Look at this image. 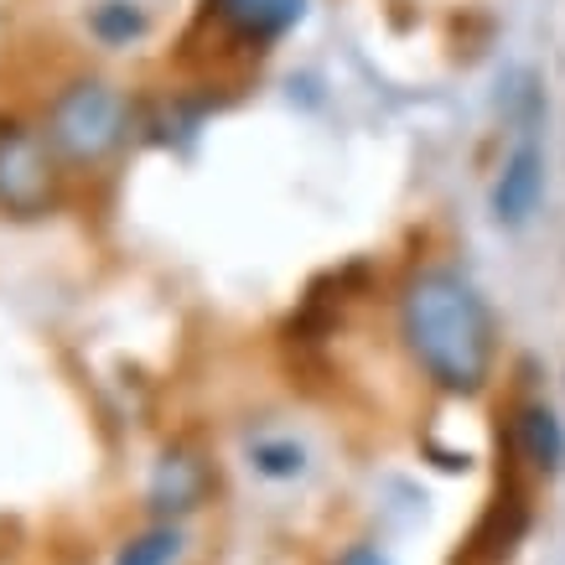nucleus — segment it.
<instances>
[{"label":"nucleus","mask_w":565,"mask_h":565,"mask_svg":"<svg viewBox=\"0 0 565 565\" xmlns=\"http://www.w3.org/2000/svg\"><path fill=\"white\" fill-rule=\"evenodd\" d=\"M399 327L415 363L446 394H478L493 374V311L457 270H426L411 280Z\"/></svg>","instance_id":"f257e3e1"},{"label":"nucleus","mask_w":565,"mask_h":565,"mask_svg":"<svg viewBox=\"0 0 565 565\" xmlns=\"http://www.w3.org/2000/svg\"><path fill=\"white\" fill-rule=\"evenodd\" d=\"M47 136L68 161H104L125 140V99L99 78H84L52 99Z\"/></svg>","instance_id":"f03ea898"},{"label":"nucleus","mask_w":565,"mask_h":565,"mask_svg":"<svg viewBox=\"0 0 565 565\" xmlns=\"http://www.w3.org/2000/svg\"><path fill=\"white\" fill-rule=\"evenodd\" d=\"M52 203V156L47 146L21 130L6 125L0 130V207L17 213V218H36Z\"/></svg>","instance_id":"7ed1b4c3"},{"label":"nucleus","mask_w":565,"mask_h":565,"mask_svg":"<svg viewBox=\"0 0 565 565\" xmlns=\"http://www.w3.org/2000/svg\"><path fill=\"white\" fill-rule=\"evenodd\" d=\"M540 198H545V151L534 140H524V146L509 151V161H503V172L493 182V218L503 228H519V223L534 218Z\"/></svg>","instance_id":"20e7f679"},{"label":"nucleus","mask_w":565,"mask_h":565,"mask_svg":"<svg viewBox=\"0 0 565 565\" xmlns=\"http://www.w3.org/2000/svg\"><path fill=\"white\" fill-rule=\"evenodd\" d=\"M207 11L234 42L265 47V42L286 36L296 21L307 17V0H207Z\"/></svg>","instance_id":"39448f33"},{"label":"nucleus","mask_w":565,"mask_h":565,"mask_svg":"<svg viewBox=\"0 0 565 565\" xmlns=\"http://www.w3.org/2000/svg\"><path fill=\"white\" fill-rule=\"evenodd\" d=\"M146 498H151L156 514H167V519L192 514V509L207 498V467L198 462L192 451H167V457L156 462Z\"/></svg>","instance_id":"423d86ee"},{"label":"nucleus","mask_w":565,"mask_h":565,"mask_svg":"<svg viewBox=\"0 0 565 565\" xmlns=\"http://www.w3.org/2000/svg\"><path fill=\"white\" fill-rule=\"evenodd\" d=\"M514 446L519 457L534 467V472H545V478H555L565 467V426L561 415L550 411V405H524L514 420Z\"/></svg>","instance_id":"0eeeda50"},{"label":"nucleus","mask_w":565,"mask_h":565,"mask_svg":"<svg viewBox=\"0 0 565 565\" xmlns=\"http://www.w3.org/2000/svg\"><path fill=\"white\" fill-rule=\"evenodd\" d=\"M524 524H530V509H524V498H519V488H509V493L493 498V509H488V519L478 524V534H472V555H482V561H509L514 555V545L524 540Z\"/></svg>","instance_id":"6e6552de"},{"label":"nucleus","mask_w":565,"mask_h":565,"mask_svg":"<svg viewBox=\"0 0 565 565\" xmlns=\"http://www.w3.org/2000/svg\"><path fill=\"white\" fill-rule=\"evenodd\" d=\"M146 26H151V17H146L140 0H99L88 11V32L99 36L104 47H130L146 36Z\"/></svg>","instance_id":"1a4fd4ad"},{"label":"nucleus","mask_w":565,"mask_h":565,"mask_svg":"<svg viewBox=\"0 0 565 565\" xmlns=\"http://www.w3.org/2000/svg\"><path fill=\"white\" fill-rule=\"evenodd\" d=\"M249 467L259 478L291 482L307 472V446L291 441V436H259V441H249Z\"/></svg>","instance_id":"9d476101"},{"label":"nucleus","mask_w":565,"mask_h":565,"mask_svg":"<svg viewBox=\"0 0 565 565\" xmlns=\"http://www.w3.org/2000/svg\"><path fill=\"white\" fill-rule=\"evenodd\" d=\"M177 555H182V530L177 524H156V530L136 534L115 555V565H177Z\"/></svg>","instance_id":"9b49d317"},{"label":"nucleus","mask_w":565,"mask_h":565,"mask_svg":"<svg viewBox=\"0 0 565 565\" xmlns=\"http://www.w3.org/2000/svg\"><path fill=\"white\" fill-rule=\"evenodd\" d=\"M338 565H394L384 550H374V545H348L343 555H338Z\"/></svg>","instance_id":"f8f14e48"}]
</instances>
